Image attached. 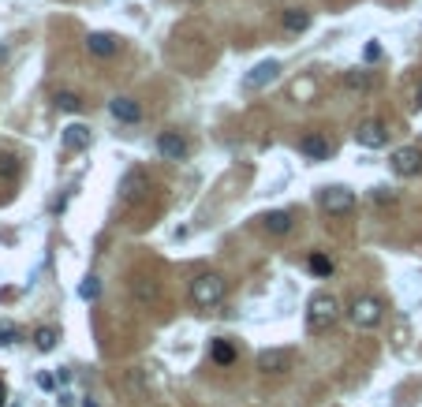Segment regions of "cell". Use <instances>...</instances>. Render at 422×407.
<instances>
[{"mask_svg": "<svg viewBox=\"0 0 422 407\" xmlns=\"http://www.w3.org/2000/svg\"><path fill=\"white\" fill-rule=\"evenodd\" d=\"M83 407H97V403H94V400H86V403H83Z\"/></svg>", "mask_w": 422, "mask_h": 407, "instance_id": "cell-31", "label": "cell"}, {"mask_svg": "<svg viewBox=\"0 0 422 407\" xmlns=\"http://www.w3.org/2000/svg\"><path fill=\"white\" fill-rule=\"evenodd\" d=\"M378 56H381V45L370 41V45H366V60H378Z\"/></svg>", "mask_w": 422, "mask_h": 407, "instance_id": "cell-28", "label": "cell"}, {"mask_svg": "<svg viewBox=\"0 0 422 407\" xmlns=\"http://www.w3.org/2000/svg\"><path fill=\"white\" fill-rule=\"evenodd\" d=\"M127 385H131L135 393H146V378H142V370H131V373H127Z\"/></svg>", "mask_w": 422, "mask_h": 407, "instance_id": "cell-26", "label": "cell"}, {"mask_svg": "<svg viewBox=\"0 0 422 407\" xmlns=\"http://www.w3.org/2000/svg\"><path fill=\"white\" fill-rule=\"evenodd\" d=\"M86 49L94 56H116L120 53V38L105 34V30H94V34H86Z\"/></svg>", "mask_w": 422, "mask_h": 407, "instance_id": "cell-10", "label": "cell"}, {"mask_svg": "<svg viewBox=\"0 0 422 407\" xmlns=\"http://www.w3.org/2000/svg\"><path fill=\"white\" fill-rule=\"evenodd\" d=\"M281 23H284V30H291V34H303V30L311 26V15H306L303 8H288Z\"/></svg>", "mask_w": 422, "mask_h": 407, "instance_id": "cell-16", "label": "cell"}, {"mask_svg": "<svg viewBox=\"0 0 422 407\" xmlns=\"http://www.w3.org/2000/svg\"><path fill=\"white\" fill-rule=\"evenodd\" d=\"M262 224H266V232H273V236H288V232H291V217L284 213V209H273V213H266Z\"/></svg>", "mask_w": 422, "mask_h": 407, "instance_id": "cell-14", "label": "cell"}, {"mask_svg": "<svg viewBox=\"0 0 422 407\" xmlns=\"http://www.w3.org/2000/svg\"><path fill=\"white\" fill-rule=\"evenodd\" d=\"M191 299H194V306H217L221 299H224V281L217 273H199L191 281Z\"/></svg>", "mask_w": 422, "mask_h": 407, "instance_id": "cell-2", "label": "cell"}, {"mask_svg": "<svg viewBox=\"0 0 422 407\" xmlns=\"http://www.w3.org/2000/svg\"><path fill=\"white\" fill-rule=\"evenodd\" d=\"M311 273H318V276H329V273H333V258H326V254H314V258H311Z\"/></svg>", "mask_w": 422, "mask_h": 407, "instance_id": "cell-23", "label": "cell"}, {"mask_svg": "<svg viewBox=\"0 0 422 407\" xmlns=\"http://www.w3.org/2000/svg\"><path fill=\"white\" fill-rule=\"evenodd\" d=\"M154 299H157V284L139 276V281H135V303H154Z\"/></svg>", "mask_w": 422, "mask_h": 407, "instance_id": "cell-19", "label": "cell"}, {"mask_svg": "<svg viewBox=\"0 0 422 407\" xmlns=\"http://www.w3.org/2000/svg\"><path fill=\"white\" fill-rule=\"evenodd\" d=\"M109 112H112L120 124H139V120H142V109H139V101H131V97H112V101H109Z\"/></svg>", "mask_w": 422, "mask_h": 407, "instance_id": "cell-11", "label": "cell"}, {"mask_svg": "<svg viewBox=\"0 0 422 407\" xmlns=\"http://www.w3.org/2000/svg\"><path fill=\"white\" fill-rule=\"evenodd\" d=\"M157 150H161V157H169V161H184L187 157V142L180 135H161Z\"/></svg>", "mask_w": 422, "mask_h": 407, "instance_id": "cell-13", "label": "cell"}, {"mask_svg": "<svg viewBox=\"0 0 422 407\" xmlns=\"http://www.w3.org/2000/svg\"><path fill=\"white\" fill-rule=\"evenodd\" d=\"M0 180H19V161H15L11 154H0Z\"/></svg>", "mask_w": 422, "mask_h": 407, "instance_id": "cell-20", "label": "cell"}, {"mask_svg": "<svg viewBox=\"0 0 422 407\" xmlns=\"http://www.w3.org/2000/svg\"><path fill=\"white\" fill-rule=\"evenodd\" d=\"M336 318H340L336 299L329 296V291H318V296L311 299V306H306V325H311V333H326Z\"/></svg>", "mask_w": 422, "mask_h": 407, "instance_id": "cell-1", "label": "cell"}, {"mask_svg": "<svg viewBox=\"0 0 422 407\" xmlns=\"http://www.w3.org/2000/svg\"><path fill=\"white\" fill-rule=\"evenodd\" d=\"M393 172H396V176H418V172H422V157H418V150H411V146L396 150V154H393Z\"/></svg>", "mask_w": 422, "mask_h": 407, "instance_id": "cell-9", "label": "cell"}, {"mask_svg": "<svg viewBox=\"0 0 422 407\" xmlns=\"http://www.w3.org/2000/svg\"><path fill=\"white\" fill-rule=\"evenodd\" d=\"M381 318H385L381 299H374V296H359V299L351 303V321L359 325V329H374V325H381Z\"/></svg>", "mask_w": 422, "mask_h": 407, "instance_id": "cell-3", "label": "cell"}, {"mask_svg": "<svg viewBox=\"0 0 422 407\" xmlns=\"http://www.w3.org/2000/svg\"><path fill=\"white\" fill-rule=\"evenodd\" d=\"M15 340H19V329L11 321H0V344H15Z\"/></svg>", "mask_w": 422, "mask_h": 407, "instance_id": "cell-25", "label": "cell"}, {"mask_svg": "<svg viewBox=\"0 0 422 407\" xmlns=\"http://www.w3.org/2000/svg\"><path fill=\"white\" fill-rule=\"evenodd\" d=\"M299 150H303L306 157H314V161H326V157H329V142L321 139V135H306V139L299 142Z\"/></svg>", "mask_w": 422, "mask_h": 407, "instance_id": "cell-15", "label": "cell"}, {"mask_svg": "<svg viewBox=\"0 0 422 407\" xmlns=\"http://www.w3.org/2000/svg\"><path fill=\"white\" fill-rule=\"evenodd\" d=\"M415 105L422 109V83H418V90H415Z\"/></svg>", "mask_w": 422, "mask_h": 407, "instance_id": "cell-30", "label": "cell"}, {"mask_svg": "<svg viewBox=\"0 0 422 407\" xmlns=\"http://www.w3.org/2000/svg\"><path fill=\"white\" fill-rule=\"evenodd\" d=\"M8 403V388H4V381H0V407Z\"/></svg>", "mask_w": 422, "mask_h": 407, "instance_id": "cell-29", "label": "cell"}, {"mask_svg": "<svg viewBox=\"0 0 422 407\" xmlns=\"http://www.w3.org/2000/svg\"><path fill=\"white\" fill-rule=\"evenodd\" d=\"M291 363H296V355H291L288 348H269L258 355V370L262 373H288Z\"/></svg>", "mask_w": 422, "mask_h": 407, "instance_id": "cell-7", "label": "cell"}, {"mask_svg": "<svg viewBox=\"0 0 422 407\" xmlns=\"http://www.w3.org/2000/svg\"><path fill=\"white\" fill-rule=\"evenodd\" d=\"M344 86H348V90H370V75L355 68V71L344 75Z\"/></svg>", "mask_w": 422, "mask_h": 407, "instance_id": "cell-22", "label": "cell"}, {"mask_svg": "<svg viewBox=\"0 0 422 407\" xmlns=\"http://www.w3.org/2000/svg\"><path fill=\"white\" fill-rule=\"evenodd\" d=\"M321 209L333 217H344L355 209V194L348 187H329V191H321Z\"/></svg>", "mask_w": 422, "mask_h": 407, "instance_id": "cell-5", "label": "cell"}, {"mask_svg": "<svg viewBox=\"0 0 422 407\" xmlns=\"http://www.w3.org/2000/svg\"><path fill=\"white\" fill-rule=\"evenodd\" d=\"M53 101H56V109H60V112H83V97L71 94V90H60V94L53 97Z\"/></svg>", "mask_w": 422, "mask_h": 407, "instance_id": "cell-17", "label": "cell"}, {"mask_svg": "<svg viewBox=\"0 0 422 407\" xmlns=\"http://www.w3.org/2000/svg\"><path fill=\"white\" fill-rule=\"evenodd\" d=\"M56 340H60V333H56V329H49V325H41V329L34 333L38 351H53V348H56Z\"/></svg>", "mask_w": 422, "mask_h": 407, "instance_id": "cell-18", "label": "cell"}, {"mask_svg": "<svg viewBox=\"0 0 422 407\" xmlns=\"http://www.w3.org/2000/svg\"><path fill=\"white\" fill-rule=\"evenodd\" d=\"M393 199H396V194H393V191H385V187L374 191V202H381V206H385V202H393Z\"/></svg>", "mask_w": 422, "mask_h": 407, "instance_id": "cell-27", "label": "cell"}, {"mask_svg": "<svg viewBox=\"0 0 422 407\" xmlns=\"http://www.w3.org/2000/svg\"><path fill=\"white\" fill-rule=\"evenodd\" d=\"M146 191H150V180H146V172H142V169H131V172H127L124 180H120V202L131 206V202L142 199Z\"/></svg>", "mask_w": 422, "mask_h": 407, "instance_id": "cell-8", "label": "cell"}, {"mask_svg": "<svg viewBox=\"0 0 422 407\" xmlns=\"http://www.w3.org/2000/svg\"><path fill=\"white\" fill-rule=\"evenodd\" d=\"M236 359V348L228 344V340H213V363H221V366H228Z\"/></svg>", "mask_w": 422, "mask_h": 407, "instance_id": "cell-21", "label": "cell"}, {"mask_svg": "<svg viewBox=\"0 0 422 407\" xmlns=\"http://www.w3.org/2000/svg\"><path fill=\"white\" fill-rule=\"evenodd\" d=\"M355 142H359L363 150H381L388 142V127L381 120H366V124H359V131H355Z\"/></svg>", "mask_w": 422, "mask_h": 407, "instance_id": "cell-6", "label": "cell"}, {"mask_svg": "<svg viewBox=\"0 0 422 407\" xmlns=\"http://www.w3.org/2000/svg\"><path fill=\"white\" fill-rule=\"evenodd\" d=\"M79 296H83V299H97V296H101V284H97V276H86V281L79 284Z\"/></svg>", "mask_w": 422, "mask_h": 407, "instance_id": "cell-24", "label": "cell"}, {"mask_svg": "<svg viewBox=\"0 0 422 407\" xmlns=\"http://www.w3.org/2000/svg\"><path fill=\"white\" fill-rule=\"evenodd\" d=\"M277 75H281V64H277V60H262V64H254V68L243 75V90H247V94L266 90Z\"/></svg>", "mask_w": 422, "mask_h": 407, "instance_id": "cell-4", "label": "cell"}, {"mask_svg": "<svg viewBox=\"0 0 422 407\" xmlns=\"http://www.w3.org/2000/svg\"><path fill=\"white\" fill-rule=\"evenodd\" d=\"M64 146H68L71 154L86 150V146H90V127H83V124H68V127H64Z\"/></svg>", "mask_w": 422, "mask_h": 407, "instance_id": "cell-12", "label": "cell"}]
</instances>
